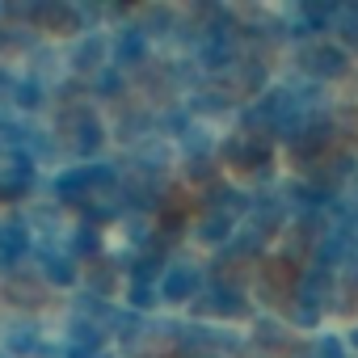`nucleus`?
<instances>
[{"label":"nucleus","instance_id":"f257e3e1","mask_svg":"<svg viewBox=\"0 0 358 358\" xmlns=\"http://www.w3.org/2000/svg\"><path fill=\"white\" fill-rule=\"evenodd\" d=\"M199 282H203V274H199L194 266H169V270L160 274L156 291H160L164 303H182V299H190V295L199 291Z\"/></svg>","mask_w":358,"mask_h":358},{"label":"nucleus","instance_id":"412c9836","mask_svg":"<svg viewBox=\"0 0 358 358\" xmlns=\"http://www.w3.org/2000/svg\"><path fill=\"white\" fill-rule=\"evenodd\" d=\"M97 89H101V93H114V89H122V80H118V72H101V80H97Z\"/></svg>","mask_w":358,"mask_h":358},{"label":"nucleus","instance_id":"20e7f679","mask_svg":"<svg viewBox=\"0 0 358 358\" xmlns=\"http://www.w3.org/2000/svg\"><path fill=\"white\" fill-rule=\"evenodd\" d=\"M38 257H43V270H47V282L55 287H76L80 282V270L68 253H55L51 245H38Z\"/></svg>","mask_w":358,"mask_h":358},{"label":"nucleus","instance_id":"aec40b11","mask_svg":"<svg viewBox=\"0 0 358 358\" xmlns=\"http://www.w3.org/2000/svg\"><path fill=\"white\" fill-rule=\"evenodd\" d=\"M257 341H262V345H278V341H282V329H278L274 320H257Z\"/></svg>","mask_w":358,"mask_h":358},{"label":"nucleus","instance_id":"f03ea898","mask_svg":"<svg viewBox=\"0 0 358 358\" xmlns=\"http://www.w3.org/2000/svg\"><path fill=\"white\" fill-rule=\"evenodd\" d=\"M299 64L312 72V76H324V80H337V76H345V55L337 51V47H329V43H312V47H303V55H299Z\"/></svg>","mask_w":358,"mask_h":358},{"label":"nucleus","instance_id":"dca6fc26","mask_svg":"<svg viewBox=\"0 0 358 358\" xmlns=\"http://www.w3.org/2000/svg\"><path fill=\"white\" fill-rule=\"evenodd\" d=\"M156 299H160V291H156L152 282H135V287H131V308L143 312V308H152Z\"/></svg>","mask_w":358,"mask_h":358},{"label":"nucleus","instance_id":"6ab92c4d","mask_svg":"<svg viewBox=\"0 0 358 358\" xmlns=\"http://www.w3.org/2000/svg\"><path fill=\"white\" fill-rule=\"evenodd\" d=\"M72 249H76V253H97V249H101V241H97V232H93V228H80V232H76V241H72Z\"/></svg>","mask_w":358,"mask_h":358},{"label":"nucleus","instance_id":"6e6552de","mask_svg":"<svg viewBox=\"0 0 358 358\" xmlns=\"http://www.w3.org/2000/svg\"><path fill=\"white\" fill-rule=\"evenodd\" d=\"M143 51H148V34H143V30H122L118 43H114V55H118L122 68H127V64H139Z\"/></svg>","mask_w":358,"mask_h":358},{"label":"nucleus","instance_id":"f8f14e48","mask_svg":"<svg viewBox=\"0 0 358 358\" xmlns=\"http://www.w3.org/2000/svg\"><path fill=\"white\" fill-rule=\"evenodd\" d=\"M303 358H345V345L333 337V333H324V337H316L312 345H308V354Z\"/></svg>","mask_w":358,"mask_h":358},{"label":"nucleus","instance_id":"a211bd4d","mask_svg":"<svg viewBox=\"0 0 358 358\" xmlns=\"http://www.w3.org/2000/svg\"><path fill=\"white\" fill-rule=\"evenodd\" d=\"M186 152H194V156H207V152H211V139H207L203 127H190V131H186Z\"/></svg>","mask_w":358,"mask_h":358},{"label":"nucleus","instance_id":"423d86ee","mask_svg":"<svg viewBox=\"0 0 358 358\" xmlns=\"http://www.w3.org/2000/svg\"><path fill=\"white\" fill-rule=\"evenodd\" d=\"M30 253V232H26V224H0V262H17V257H26Z\"/></svg>","mask_w":358,"mask_h":358},{"label":"nucleus","instance_id":"ddd939ff","mask_svg":"<svg viewBox=\"0 0 358 358\" xmlns=\"http://www.w3.org/2000/svg\"><path fill=\"white\" fill-rule=\"evenodd\" d=\"M9 299H17V303H26V308H38L43 303V287L38 282H9Z\"/></svg>","mask_w":358,"mask_h":358},{"label":"nucleus","instance_id":"4be33fe9","mask_svg":"<svg viewBox=\"0 0 358 358\" xmlns=\"http://www.w3.org/2000/svg\"><path fill=\"white\" fill-rule=\"evenodd\" d=\"M354 345H358V333H354Z\"/></svg>","mask_w":358,"mask_h":358},{"label":"nucleus","instance_id":"9b49d317","mask_svg":"<svg viewBox=\"0 0 358 358\" xmlns=\"http://www.w3.org/2000/svg\"><path fill=\"white\" fill-rule=\"evenodd\" d=\"M5 341H9V350H13V354H38V350H43V341H38V333H34L30 324H26V329H22V324H13Z\"/></svg>","mask_w":358,"mask_h":358},{"label":"nucleus","instance_id":"7ed1b4c3","mask_svg":"<svg viewBox=\"0 0 358 358\" xmlns=\"http://www.w3.org/2000/svg\"><path fill=\"white\" fill-rule=\"evenodd\" d=\"M34 22L43 30H51V34H80V13L72 5H38Z\"/></svg>","mask_w":358,"mask_h":358},{"label":"nucleus","instance_id":"39448f33","mask_svg":"<svg viewBox=\"0 0 358 358\" xmlns=\"http://www.w3.org/2000/svg\"><path fill=\"white\" fill-rule=\"evenodd\" d=\"M72 127H76V139H72L76 152H80V156H93V152L101 148V139H106L101 122H97L89 110H76V114H72Z\"/></svg>","mask_w":358,"mask_h":358},{"label":"nucleus","instance_id":"0eeeda50","mask_svg":"<svg viewBox=\"0 0 358 358\" xmlns=\"http://www.w3.org/2000/svg\"><path fill=\"white\" fill-rule=\"evenodd\" d=\"M211 303H199V312H215V316H245L249 312V303H245V295L236 291V287H215L211 295H207Z\"/></svg>","mask_w":358,"mask_h":358},{"label":"nucleus","instance_id":"f3484780","mask_svg":"<svg viewBox=\"0 0 358 358\" xmlns=\"http://www.w3.org/2000/svg\"><path fill=\"white\" fill-rule=\"evenodd\" d=\"M316 320H320V308H312V303H299V299H295V308H291V324L312 329Z\"/></svg>","mask_w":358,"mask_h":358},{"label":"nucleus","instance_id":"4468645a","mask_svg":"<svg viewBox=\"0 0 358 358\" xmlns=\"http://www.w3.org/2000/svg\"><path fill=\"white\" fill-rule=\"evenodd\" d=\"M13 97H17V106H26V110L43 106V89H38L34 80H22V85H13Z\"/></svg>","mask_w":358,"mask_h":358},{"label":"nucleus","instance_id":"9d476101","mask_svg":"<svg viewBox=\"0 0 358 358\" xmlns=\"http://www.w3.org/2000/svg\"><path fill=\"white\" fill-rule=\"evenodd\" d=\"M199 236L211 241V245H224V241L232 236V215H228V211H207L203 224H199Z\"/></svg>","mask_w":358,"mask_h":358},{"label":"nucleus","instance_id":"2eb2a0df","mask_svg":"<svg viewBox=\"0 0 358 358\" xmlns=\"http://www.w3.org/2000/svg\"><path fill=\"white\" fill-rule=\"evenodd\" d=\"M232 101L224 97V93H199L194 101H190V110H203V114H220V110H228Z\"/></svg>","mask_w":358,"mask_h":358},{"label":"nucleus","instance_id":"1a4fd4ad","mask_svg":"<svg viewBox=\"0 0 358 358\" xmlns=\"http://www.w3.org/2000/svg\"><path fill=\"white\" fill-rule=\"evenodd\" d=\"M101 59H106V38H101V34H93L89 43H80V47H76L72 68H76V72H97V68H101Z\"/></svg>","mask_w":358,"mask_h":358}]
</instances>
